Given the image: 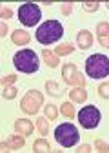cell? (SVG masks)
I'll list each match as a JSON object with an SVG mask.
<instances>
[{"mask_svg": "<svg viewBox=\"0 0 109 153\" xmlns=\"http://www.w3.org/2000/svg\"><path fill=\"white\" fill-rule=\"evenodd\" d=\"M13 66L18 71L31 75V73L38 71L40 62H38V56H36V53L33 49H20L13 55Z\"/></svg>", "mask_w": 109, "mask_h": 153, "instance_id": "6da1fadb", "label": "cell"}, {"mask_svg": "<svg viewBox=\"0 0 109 153\" xmlns=\"http://www.w3.org/2000/svg\"><path fill=\"white\" fill-rule=\"evenodd\" d=\"M62 35H64V27L58 20H46L36 29V40L44 46H49L53 42H57Z\"/></svg>", "mask_w": 109, "mask_h": 153, "instance_id": "7a4b0ae2", "label": "cell"}, {"mask_svg": "<svg viewBox=\"0 0 109 153\" xmlns=\"http://www.w3.org/2000/svg\"><path fill=\"white\" fill-rule=\"evenodd\" d=\"M85 73L93 79H104L109 75V59L102 53H95L87 56L85 60Z\"/></svg>", "mask_w": 109, "mask_h": 153, "instance_id": "3957f363", "label": "cell"}, {"mask_svg": "<svg viewBox=\"0 0 109 153\" xmlns=\"http://www.w3.org/2000/svg\"><path fill=\"white\" fill-rule=\"evenodd\" d=\"M54 140H57L62 148H73L80 140L78 128L69 124V122H64V124L57 126V129H54Z\"/></svg>", "mask_w": 109, "mask_h": 153, "instance_id": "277c9868", "label": "cell"}, {"mask_svg": "<svg viewBox=\"0 0 109 153\" xmlns=\"http://www.w3.org/2000/svg\"><path fill=\"white\" fill-rule=\"evenodd\" d=\"M40 18H42V11L35 2H26V4L20 6V9H18V20H20L26 27L36 26L40 22Z\"/></svg>", "mask_w": 109, "mask_h": 153, "instance_id": "5b68a950", "label": "cell"}, {"mask_svg": "<svg viewBox=\"0 0 109 153\" xmlns=\"http://www.w3.org/2000/svg\"><path fill=\"white\" fill-rule=\"evenodd\" d=\"M42 106H44V95L38 89H29L22 97V102H20L22 111L27 115H36V111Z\"/></svg>", "mask_w": 109, "mask_h": 153, "instance_id": "8992f818", "label": "cell"}, {"mask_svg": "<svg viewBox=\"0 0 109 153\" xmlns=\"http://www.w3.org/2000/svg\"><path fill=\"white\" fill-rule=\"evenodd\" d=\"M77 117H78V122L82 128L93 129L100 124V109L96 106H84Z\"/></svg>", "mask_w": 109, "mask_h": 153, "instance_id": "52a82bcc", "label": "cell"}, {"mask_svg": "<svg viewBox=\"0 0 109 153\" xmlns=\"http://www.w3.org/2000/svg\"><path fill=\"white\" fill-rule=\"evenodd\" d=\"M62 76H64V82L67 86H75V88H84L85 86V76L78 71V68L73 62H67L62 68Z\"/></svg>", "mask_w": 109, "mask_h": 153, "instance_id": "ba28073f", "label": "cell"}, {"mask_svg": "<svg viewBox=\"0 0 109 153\" xmlns=\"http://www.w3.org/2000/svg\"><path fill=\"white\" fill-rule=\"evenodd\" d=\"M24 144H26L24 135L16 133V135H13V137H9L7 140L2 142V149H4V151H9V149H20V148H24Z\"/></svg>", "mask_w": 109, "mask_h": 153, "instance_id": "9c48e42d", "label": "cell"}, {"mask_svg": "<svg viewBox=\"0 0 109 153\" xmlns=\"http://www.w3.org/2000/svg\"><path fill=\"white\" fill-rule=\"evenodd\" d=\"M77 44H78L80 49H89L91 46H93V33L87 31V29L78 31V35H77Z\"/></svg>", "mask_w": 109, "mask_h": 153, "instance_id": "30bf717a", "label": "cell"}, {"mask_svg": "<svg viewBox=\"0 0 109 153\" xmlns=\"http://www.w3.org/2000/svg\"><path fill=\"white\" fill-rule=\"evenodd\" d=\"M33 129H35V124H33L31 120H27V119H18V120L15 122V131L20 133V135H24V137L31 135Z\"/></svg>", "mask_w": 109, "mask_h": 153, "instance_id": "8fae6325", "label": "cell"}, {"mask_svg": "<svg viewBox=\"0 0 109 153\" xmlns=\"http://www.w3.org/2000/svg\"><path fill=\"white\" fill-rule=\"evenodd\" d=\"M11 40H13V44H16V46H27L29 40H31V35H29L26 29H15V31L11 33Z\"/></svg>", "mask_w": 109, "mask_h": 153, "instance_id": "7c38bea8", "label": "cell"}, {"mask_svg": "<svg viewBox=\"0 0 109 153\" xmlns=\"http://www.w3.org/2000/svg\"><path fill=\"white\" fill-rule=\"evenodd\" d=\"M69 99H71L73 104H82V102L87 100V91L84 88H73L69 91Z\"/></svg>", "mask_w": 109, "mask_h": 153, "instance_id": "4fadbf2b", "label": "cell"}, {"mask_svg": "<svg viewBox=\"0 0 109 153\" xmlns=\"http://www.w3.org/2000/svg\"><path fill=\"white\" fill-rule=\"evenodd\" d=\"M42 59H44V62H46L49 68H57V66L60 64L58 55L54 53V51H51V49H44V51H42Z\"/></svg>", "mask_w": 109, "mask_h": 153, "instance_id": "5bb4252c", "label": "cell"}, {"mask_svg": "<svg viewBox=\"0 0 109 153\" xmlns=\"http://www.w3.org/2000/svg\"><path fill=\"white\" fill-rule=\"evenodd\" d=\"M60 113L64 115L66 119H75V117H77V111H75L73 102H64V104L60 106Z\"/></svg>", "mask_w": 109, "mask_h": 153, "instance_id": "9a60e30c", "label": "cell"}, {"mask_svg": "<svg viewBox=\"0 0 109 153\" xmlns=\"http://www.w3.org/2000/svg\"><path fill=\"white\" fill-rule=\"evenodd\" d=\"M33 151L35 153H46V151H51V146H49V142L46 139H38L33 144Z\"/></svg>", "mask_w": 109, "mask_h": 153, "instance_id": "2e32d148", "label": "cell"}, {"mask_svg": "<svg viewBox=\"0 0 109 153\" xmlns=\"http://www.w3.org/2000/svg\"><path fill=\"white\" fill-rule=\"evenodd\" d=\"M46 89H47L49 95H53V97H60V95H62V88L54 80H47L46 82Z\"/></svg>", "mask_w": 109, "mask_h": 153, "instance_id": "e0dca14e", "label": "cell"}, {"mask_svg": "<svg viewBox=\"0 0 109 153\" xmlns=\"http://www.w3.org/2000/svg\"><path fill=\"white\" fill-rule=\"evenodd\" d=\"M36 128H38L40 135H47L49 133V120H47V117H36Z\"/></svg>", "mask_w": 109, "mask_h": 153, "instance_id": "ac0fdd59", "label": "cell"}, {"mask_svg": "<svg viewBox=\"0 0 109 153\" xmlns=\"http://www.w3.org/2000/svg\"><path fill=\"white\" fill-rule=\"evenodd\" d=\"M73 51H75L73 44H60L57 49H54V53H57L58 56H66V55H71Z\"/></svg>", "mask_w": 109, "mask_h": 153, "instance_id": "d6986e66", "label": "cell"}, {"mask_svg": "<svg viewBox=\"0 0 109 153\" xmlns=\"http://www.w3.org/2000/svg\"><path fill=\"white\" fill-rule=\"evenodd\" d=\"M44 113H46V117L51 119V120H57V117H58V109H57V106H54V104L44 106Z\"/></svg>", "mask_w": 109, "mask_h": 153, "instance_id": "ffe728a7", "label": "cell"}, {"mask_svg": "<svg viewBox=\"0 0 109 153\" xmlns=\"http://www.w3.org/2000/svg\"><path fill=\"white\" fill-rule=\"evenodd\" d=\"M16 88H13V86H7V88H4V91H2V97L4 99H7V100H11V99H15L16 97Z\"/></svg>", "mask_w": 109, "mask_h": 153, "instance_id": "44dd1931", "label": "cell"}, {"mask_svg": "<svg viewBox=\"0 0 109 153\" xmlns=\"http://www.w3.org/2000/svg\"><path fill=\"white\" fill-rule=\"evenodd\" d=\"M84 11H87V13H95V11H98V7H100V2H84Z\"/></svg>", "mask_w": 109, "mask_h": 153, "instance_id": "7402d4cb", "label": "cell"}, {"mask_svg": "<svg viewBox=\"0 0 109 153\" xmlns=\"http://www.w3.org/2000/svg\"><path fill=\"white\" fill-rule=\"evenodd\" d=\"M96 33H98V36L109 35V22H100V24L96 26Z\"/></svg>", "mask_w": 109, "mask_h": 153, "instance_id": "603a6c76", "label": "cell"}, {"mask_svg": "<svg viewBox=\"0 0 109 153\" xmlns=\"http://www.w3.org/2000/svg\"><path fill=\"white\" fill-rule=\"evenodd\" d=\"M95 149L96 151H102V153H109V144L104 142L102 139H98V140H95Z\"/></svg>", "mask_w": 109, "mask_h": 153, "instance_id": "cb8c5ba5", "label": "cell"}, {"mask_svg": "<svg viewBox=\"0 0 109 153\" xmlns=\"http://www.w3.org/2000/svg\"><path fill=\"white\" fill-rule=\"evenodd\" d=\"M98 95L102 99H109V82H102L98 86Z\"/></svg>", "mask_w": 109, "mask_h": 153, "instance_id": "d4e9b609", "label": "cell"}, {"mask_svg": "<svg viewBox=\"0 0 109 153\" xmlns=\"http://www.w3.org/2000/svg\"><path fill=\"white\" fill-rule=\"evenodd\" d=\"M60 11H62V15L69 16V15H71V11H73V2H64V4L60 6Z\"/></svg>", "mask_w": 109, "mask_h": 153, "instance_id": "484cf974", "label": "cell"}, {"mask_svg": "<svg viewBox=\"0 0 109 153\" xmlns=\"http://www.w3.org/2000/svg\"><path fill=\"white\" fill-rule=\"evenodd\" d=\"M15 80H16V76H15V75H6V76H2V88L11 86Z\"/></svg>", "mask_w": 109, "mask_h": 153, "instance_id": "4316f807", "label": "cell"}, {"mask_svg": "<svg viewBox=\"0 0 109 153\" xmlns=\"http://www.w3.org/2000/svg\"><path fill=\"white\" fill-rule=\"evenodd\" d=\"M0 15H2L4 20H9V18L13 16V11H11L9 7H2V9H0Z\"/></svg>", "mask_w": 109, "mask_h": 153, "instance_id": "83f0119b", "label": "cell"}, {"mask_svg": "<svg viewBox=\"0 0 109 153\" xmlns=\"http://www.w3.org/2000/svg\"><path fill=\"white\" fill-rule=\"evenodd\" d=\"M98 42H100L102 48H107V49H109V35H105V36H98Z\"/></svg>", "mask_w": 109, "mask_h": 153, "instance_id": "f1b7e54d", "label": "cell"}, {"mask_svg": "<svg viewBox=\"0 0 109 153\" xmlns=\"http://www.w3.org/2000/svg\"><path fill=\"white\" fill-rule=\"evenodd\" d=\"M78 151H80V153H89V151H91V146H89V144H82Z\"/></svg>", "mask_w": 109, "mask_h": 153, "instance_id": "f546056e", "label": "cell"}, {"mask_svg": "<svg viewBox=\"0 0 109 153\" xmlns=\"http://www.w3.org/2000/svg\"><path fill=\"white\" fill-rule=\"evenodd\" d=\"M0 31H2V33H0V36H6V35H7V24H6V22H2V26H0Z\"/></svg>", "mask_w": 109, "mask_h": 153, "instance_id": "4dcf8cb0", "label": "cell"}, {"mask_svg": "<svg viewBox=\"0 0 109 153\" xmlns=\"http://www.w3.org/2000/svg\"><path fill=\"white\" fill-rule=\"evenodd\" d=\"M105 6H107V9H109V2H105Z\"/></svg>", "mask_w": 109, "mask_h": 153, "instance_id": "1f68e13d", "label": "cell"}]
</instances>
